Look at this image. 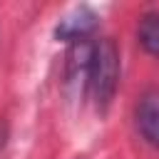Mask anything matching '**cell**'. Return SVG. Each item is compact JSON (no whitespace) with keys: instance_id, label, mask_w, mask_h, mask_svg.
I'll list each match as a JSON object with an SVG mask.
<instances>
[{"instance_id":"obj_2","label":"cell","mask_w":159,"mask_h":159,"mask_svg":"<svg viewBox=\"0 0 159 159\" xmlns=\"http://www.w3.org/2000/svg\"><path fill=\"white\" fill-rule=\"evenodd\" d=\"M92 57H94V42L80 40L72 42L67 50V65H65V82L72 92L82 94L84 87L89 84V70H92Z\"/></svg>"},{"instance_id":"obj_3","label":"cell","mask_w":159,"mask_h":159,"mask_svg":"<svg viewBox=\"0 0 159 159\" xmlns=\"http://www.w3.org/2000/svg\"><path fill=\"white\" fill-rule=\"evenodd\" d=\"M97 27V15L89 10V7H75L72 12H67L57 27H55V37L62 40V42H80V40H89V35L94 32Z\"/></svg>"},{"instance_id":"obj_5","label":"cell","mask_w":159,"mask_h":159,"mask_svg":"<svg viewBox=\"0 0 159 159\" xmlns=\"http://www.w3.org/2000/svg\"><path fill=\"white\" fill-rule=\"evenodd\" d=\"M137 40L144 52L159 57V12H144L137 25Z\"/></svg>"},{"instance_id":"obj_1","label":"cell","mask_w":159,"mask_h":159,"mask_svg":"<svg viewBox=\"0 0 159 159\" xmlns=\"http://www.w3.org/2000/svg\"><path fill=\"white\" fill-rule=\"evenodd\" d=\"M119 84V50L114 40L104 37L94 42V57H92V70H89V84L87 89L94 97V104L99 112H104L117 92Z\"/></svg>"},{"instance_id":"obj_4","label":"cell","mask_w":159,"mask_h":159,"mask_svg":"<svg viewBox=\"0 0 159 159\" xmlns=\"http://www.w3.org/2000/svg\"><path fill=\"white\" fill-rule=\"evenodd\" d=\"M137 127L142 137L159 147V89H147L137 102Z\"/></svg>"}]
</instances>
